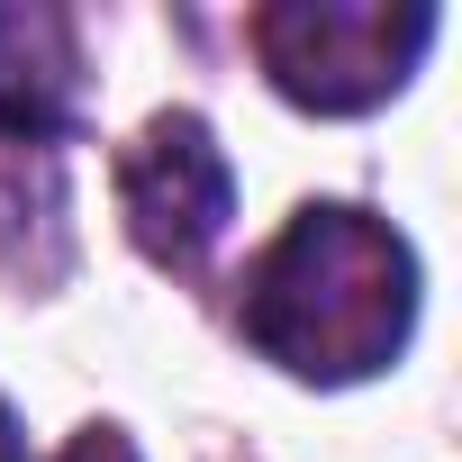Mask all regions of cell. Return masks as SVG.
I'll list each match as a JSON object with an SVG mask.
<instances>
[{
  "label": "cell",
  "mask_w": 462,
  "mask_h": 462,
  "mask_svg": "<svg viewBox=\"0 0 462 462\" xmlns=\"http://www.w3.org/2000/svg\"><path fill=\"white\" fill-rule=\"evenodd\" d=\"M236 327L291 381H318V390L372 381L399 363V345L417 327V254L390 217H372L354 199H309L254 254Z\"/></svg>",
  "instance_id": "6da1fadb"
},
{
  "label": "cell",
  "mask_w": 462,
  "mask_h": 462,
  "mask_svg": "<svg viewBox=\"0 0 462 462\" xmlns=\"http://www.w3.org/2000/svg\"><path fill=\"white\" fill-rule=\"evenodd\" d=\"M426 46H435L426 0H282V10L254 19V55L273 91L318 118L381 109L390 91H408Z\"/></svg>",
  "instance_id": "7a4b0ae2"
},
{
  "label": "cell",
  "mask_w": 462,
  "mask_h": 462,
  "mask_svg": "<svg viewBox=\"0 0 462 462\" xmlns=\"http://www.w3.org/2000/svg\"><path fill=\"white\" fill-rule=\"evenodd\" d=\"M118 208H127V236L145 263L190 273L226 236V208H236V172H226V145L208 136V118L163 109L118 154Z\"/></svg>",
  "instance_id": "3957f363"
},
{
  "label": "cell",
  "mask_w": 462,
  "mask_h": 462,
  "mask_svg": "<svg viewBox=\"0 0 462 462\" xmlns=\"http://www.w3.org/2000/svg\"><path fill=\"white\" fill-rule=\"evenodd\" d=\"M82 118V37L55 0H0V136L55 145Z\"/></svg>",
  "instance_id": "277c9868"
},
{
  "label": "cell",
  "mask_w": 462,
  "mask_h": 462,
  "mask_svg": "<svg viewBox=\"0 0 462 462\" xmlns=\"http://www.w3.org/2000/svg\"><path fill=\"white\" fill-rule=\"evenodd\" d=\"M55 462H136V444H127L118 426H82V435H73Z\"/></svg>",
  "instance_id": "5b68a950"
},
{
  "label": "cell",
  "mask_w": 462,
  "mask_h": 462,
  "mask_svg": "<svg viewBox=\"0 0 462 462\" xmlns=\"http://www.w3.org/2000/svg\"><path fill=\"white\" fill-rule=\"evenodd\" d=\"M0 462H28V435H19V417H10V399H0Z\"/></svg>",
  "instance_id": "8992f818"
}]
</instances>
